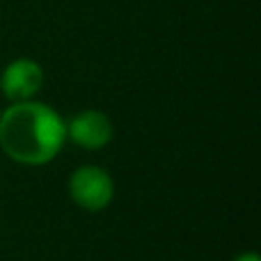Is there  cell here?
<instances>
[{
    "label": "cell",
    "mask_w": 261,
    "mask_h": 261,
    "mask_svg": "<svg viewBox=\"0 0 261 261\" xmlns=\"http://www.w3.org/2000/svg\"><path fill=\"white\" fill-rule=\"evenodd\" d=\"M67 193L73 206L85 213H101L115 199V179L106 167L87 163L78 165L67 179Z\"/></svg>",
    "instance_id": "2"
},
{
    "label": "cell",
    "mask_w": 261,
    "mask_h": 261,
    "mask_svg": "<svg viewBox=\"0 0 261 261\" xmlns=\"http://www.w3.org/2000/svg\"><path fill=\"white\" fill-rule=\"evenodd\" d=\"M67 144V119L48 103L32 99L0 113V149L23 167L50 165Z\"/></svg>",
    "instance_id": "1"
},
{
    "label": "cell",
    "mask_w": 261,
    "mask_h": 261,
    "mask_svg": "<svg viewBox=\"0 0 261 261\" xmlns=\"http://www.w3.org/2000/svg\"><path fill=\"white\" fill-rule=\"evenodd\" d=\"M44 87V69L32 58H16L0 71V92L9 103L32 101Z\"/></svg>",
    "instance_id": "4"
},
{
    "label": "cell",
    "mask_w": 261,
    "mask_h": 261,
    "mask_svg": "<svg viewBox=\"0 0 261 261\" xmlns=\"http://www.w3.org/2000/svg\"><path fill=\"white\" fill-rule=\"evenodd\" d=\"M113 138L115 124L103 110H81L67 122V142L76 144L85 151H101L113 142Z\"/></svg>",
    "instance_id": "3"
},
{
    "label": "cell",
    "mask_w": 261,
    "mask_h": 261,
    "mask_svg": "<svg viewBox=\"0 0 261 261\" xmlns=\"http://www.w3.org/2000/svg\"><path fill=\"white\" fill-rule=\"evenodd\" d=\"M0 113H3V108H0Z\"/></svg>",
    "instance_id": "6"
},
{
    "label": "cell",
    "mask_w": 261,
    "mask_h": 261,
    "mask_svg": "<svg viewBox=\"0 0 261 261\" xmlns=\"http://www.w3.org/2000/svg\"><path fill=\"white\" fill-rule=\"evenodd\" d=\"M231 261H261V257L254 250H245V252H239Z\"/></svg>",
    "instance_id": "5"
}]
</instances>
